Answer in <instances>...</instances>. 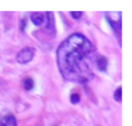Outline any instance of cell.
<instances>
[{"mask_svg": "<svg viewBox=\"0 0 132 126\" xmlns=\"http://www.w3.org/2000/svg\"><path fill=\"white\" fill-rule=\"evenodd\" d=\"M45 29L50 33H53L55 30L54 26V17H53V14L52 12H47L46 13V25H45Z\"/></svg>", "mask_w": 132, "mask_h": 126, "instance_id": "5", "label": "cell"}, {"mask_svg": "<svg viewBox=\"0 0 132 126\" xmlns=\"http://www.w3.org/2000/svg\"><path fill=\"white\" fill-rule=\"evenodd\" d=\"M35 55V50L30 47H24L16 55V61L19 64H27L31 62Z\"/></svg>", "mask_w": 132, "mask_h": 126, "instance_id": "2", "label": "cell"}, {"mask_svg": "<svg viewBox=\"0 0 132 126\" xmlns=\"http://www.w3.org/2000/svg\"><path fill=\"white\" fill-rule=\"evenodd\" d=\"M23 86L26 91H31L35 87V82L31 77H26L23 81Z\"/></svg>", "mask_w": 132, "mask_h": 126, "instance_id": "8", "label": "cell"}, {"mask_svg": "<svg viewBox=\"0 0 132 126\" xmlns=\"http://www.w3.org/2000/svg\"><path fill=\"white\" fill-rule=\"evenodd\" d=\"M0 126H17V122L13 114H6L0 117Z\"/></svg>", "mask_w": 132, "mask_h": 126, "instance_id": "4", "label": "cell"}, {"mask_svg": "<svg viewBox=\"0 0 132 126\" xmlns=\"http://www.w3.org/2000/svg\"><path fill=\"white\" fill-rule=\"evenodd\" d=\"M108 59L104 56H98L97 61H96V68L100 71L103 72L106 71L107 67H108Z\"/></svg>", "mask_w": 132, "mask_h": 126, "instance_id": "6", "label": "cell"}, {"mask_svg": "<svg viewBox=\"0 0 132 126\" xmlns=\"http://www.w3.org/2000/svg\"><path fill=\"white\" fill-rule=\"evenodd\" d=\"M118 14L116 12L115 13V16L114 17V13L113 12H110V13H107V19H108L109 23L110 25L111 26V27L115 30L116 32H119L120 33L121 31V14H119V17H118Z\"/></svg>", "mask_w": 132, "mask_h": 126, "instance_id": "3", "label": "cell"}, {"mask_svg": "<svg viewBox=\"0 0 132 126\" xmlns=\"http://www.w3.org/2000/svg\"><path fill=\"white\" fill-rule=\"evenodd\" d=\"M98 54L88 38L72 34L57 49V64L65 80L87 84L94 77Z\"/></svg>", "mask_w": 132, "mask_h": 126, "instance_id": "1", "label": "cell"}, {"mask_svg": "<svg viewBox=\"0 0 132 126\" xmlns=\"http://www.w3.org/2000/svg\"><path fill=\"white\" fill-rule=\"evenodd\" d=\"M71 15L72 16V17H73L74 19H80V18H81L83 13L81 11H79V12L74 11V12H71Z\"/></svg>", "mask_w": 132, "mask_h": 126, "instance_id": "11", "label": "cell"}, {"mask_svg": "<svg viewBox=\"0 0 132 126\" xmlns=\"http://www.w3.org/2000/svg\"><path fill=\"white\" fill-rule=\"evenodd\" d=\"M44 19H45L44 16L42 13L35 12V13H33L31 15V21L35 26H41L42 24H44Z\"/></svg>", "mask_w": 132, "mask_h": 126, "instance_id": "7", "label": "cell"}, {"mask_svg": "<svg viewBox=\"0 0 132 126\" xmlns=\"http://www.w3.org/2000/svg\"><path fill=\"white\" fill-rule=\"evenodd\" d=\"M114 99L119 102H121V100H122V90H121V87H119L116 89L115 93H114Z\"/></svg>", "mask_w": 132, "mask_h": 126, "instance_id": "9", "label": "cell"}, {"mask_svg": "<svg viewBox=\"0 0 132 126\" xmlns=\"http://www.w3.org/2000/svg\"><path fill=\"white\" fill-rule=\"evenodd\" d=\"M70 101L72 103L76 104L81 101V97H80V95L78 94V93H72L70 97Z\"/></svg>", "mask_w": 132, "mask_h": 126, "instance_id": "10", "label": "cell"}, {"mask_svg": "<svg viewBox=\"0 0 132 126\" xmlns=\"http://www.w3.org/2000/svg\"><path fill=\"white\" fill-rule=\"evenodd\" d=\"M26 26H27V20H26V18L22 19L20 22V30L21 31L24 32V30H26Z\"/></svg>", "mask_w": 132, "mask_h": 126, "instance_id": "12", "label": "cell"}]
</instances>
